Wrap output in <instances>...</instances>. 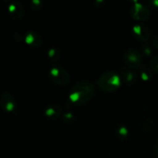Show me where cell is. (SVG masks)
<instances>
[{
	"instance_id": "1",
	"label": "cell",
	"mask_w": 158,
	"mask_h": 158,
	"mask_svg": "<svg viewBox=\"0 0 158 158\" xmlns=\"http://www.w3.org/2000/svg\"><path fill=\"white\" fill-rule=\"evenodd\" d=\"M95 94V86L92 82L81 81L76 83L69 94L70 101L75 105H83L88 103Z\"/></svg>"
},
{
	"instance_id": "2",
	"label": "cell",
	"mask_w": 158,
	"mask_h": 158,
	"mask_svg": "<svg viewBox=\"0 0 158 158\" xmlns=\"http://www.w3.org/2000/svg\"><path fill=\"white\" fill-rule=\"evenodd\" d=\"M98 87L103 91L112 93L117 91L122 84L120 76L114 71L105 72L99 77L97 82Z\"/></svg>"
},
{
	"instance_id": "3",
	"label": "cell",
	"mask_w": 158,
	"mask_h": 158,
	"mask_svg": "<svg viewBox=\"0 0 158 158\" xmlns=\"http://www.w3.org/2000/svg\"><path fill=\"white\" fill-rule=\"evenodd\" d=\"M49 78L56 85L65 86L70 82V76L67 71L61 67H52L49 70Z\"/></svg>"
},
{
	"instance_id": "4",
	"label": "cell",
	"mask_w": 158,
	"mask_h": 158,
	"mask_svg": "<svg viewBox=\"0 0 158 158\" xmlns=\"http://www.w3.org/2000/svg\"><path fill=\"white\" fill-rule=\"evenodd\" d=\"M123 60L124 63L129 69H136L141 66L142 56L141 53L136 49L130 48L125 51Z\"/></svg>"
},
{
	"instance_id": "5",
	"label": "cell",
	"mask_w": 158,
	"mask_h": 158,
	"mask_svg": "<svg viewBox=\"0 0 158 158\" xmlns=\"http://www.w3.org/2000/svg\"><path fill=\"white\" fill-rule=\"evenodd\" d=\"M131 15L135 20L145 21L151 16L149 8L140 2H135L131 8Z\"/></svg>"
},
{
	"instance_id": "6",
	"label": "cell",
	"mask_w": 158,
	"mask_h": 158,
	"mask_svg": "<svg viewBox=\"0 0 158 158\" xmlns=\"http://www.w3.org/2000/svg\"><path fill=\"white\" fill-rule=\"evenodd\" d=\"M133 33L137 40L143 42V43H147V42L149 41L152 36V32L151 29L143 24L135 25L133 27Z\"/></svg>"
},
{
	"instance_id": "7",
	"label": "cell",
	"mask_w": 158,
	"mask_h": 158,
	"mask_svg": "<svg viewBox=\"0 0 158 158\" xmlns=\"http://www.w3.org/2000/svg\"><path fill=\"white\" fill-rule=\"evenodd\" d=\"M0 106L3 110L10 113L15 110L16 102L13 96L8 93H5L0 97Z\"/></svg>"
},
{
	"instance_id": "8",
	"label": "cell",
	"mask_w": 158,
	"mask_h": 158,
	"mask_svg": "<svg viewBox=\"0 0 158 158\" xmlns=\"http://www.w3.org/2000/svg\"><path fill=\"white\" fill-rule=\"evenodd\" d=\"M8 12L11 17L15 19H20L25 15V7L19 2H12L8 7Z\"/></svg>"
},
{
	"instance_id": "9",
	"label": "cell",
	"mask_w": 158,
	"mask_h": 158,
	"mask_svg": "<svg viewBox=\"0 0 158 158\" xmlns=\"http://www.w3.org/2000/svg\"><path fill=\"white\" fill-rule=\"evenodd\" d=\"M25 43L32 47H39L43 43L42 36L35 31H29L23 37Z\"/></svg>"
},
{
	"instance_id": "10",
	"label": "cell",
	"mask_w": 158,
	"mask_h": 158,
	"mask_svg": "<svg viewBox=\"0 0 158 158\" xmlns=\"http://www.w3.org/2000/svg\"><path fill=\"white\" fill-rule=\"evenodd\" d=\"M45 115L50 120H56L63 115L62 107L57 103H52L49 105L45 110Z\"/></svg>"
},
{
	"instance_id": "11",
	"label": "cell",
	"mask_w": 158,
	"mask_h": 158,
	"mask_svg": "<svg viewBox=\"0 0 158 158\" xmlns=\"http://www.w3.org/2000/svg\"><path fill=\"white\" fill-rule=\"evenodd\" d=\"M122 82H123L126 84H133L137 80V72L132 69H127L122 71V73L120 75Z\"/></svg>"
},
{
	"instance_id": "12",
	"label": "cell",
	"mask_w": 158,
	"mask_h": 158,
	"mask_svg": "<svg viewBox=\"0 0 158 158\" xmlns=\"http://www.w3.org/2000/svg\"><path fill=\"white\" fill-rule=\"evenodd\" d=\"M139 74L142 80L147 82L150 81L153 78V73L150 68L143 66L139 68Z\"/></svg>"
},
{
	"instance_id": "13",
	"label": "cell",
	"mask_w": 158,
	"mask_h": 158,
	"mask_svg": "<svg viewBox=\"0 0 158 158\" xmlns=\"http://www.w3.org/2000/svg\"><path fill=\"white\" fill-rule=\"evenodd\" d=\"M48 57L52 63H56L61 59V52L57 48H50L48 51Z\"/></svg>"
},
{
	"instance_id": "14",
	"label": "cell",
	"mask_w": 158,
	"mask_h": 158,
	"mask_svg": "<svg viewBox=\"0 0 158 158\" xmlns=\"http://www.w3.org/2000/svg\"><path fill=\"white\" fill-rule=\"evenodd\" d=\"M116 134H117V138L121 140H124L129 136V131H128V128L126 126H124V125H120L117 128Z\"/></svg>"
},
{
	"instance_id": "15",
	"label": "cell",
	"mask_w": 158,
	"mask_h": 158,
	"mask_svg": "<svg viewBox=\"0 0 158 158\" xmlns=\"http://www.w3.org/2000/svg\"><path fill=\"white\" fill-rule=\"evenodd\" d=\"M140 49H141L142 54L145 56H150L153 52L152 48L148 43H143L140 46Z\"/></svg>"
},
{
	"instance_id": "16",
	"label": "cell",
	"mask_w": 158,
	"mask_h": 158,
	"mask_svg": "<svg viewBox=\"0 0 158 158\" xmlns=\"http://www.w3.org/2000/svg\"><path fill=\"white\" fill-rule=\"evenodd\" d=\"M61 117L65 123H72L74 121V115L70 112L64 113Z\"/></svg>"
},
{
	"instance_id": "17",
	"label": "cell",
	"mask_w": 158,
	"mask_h": 158,
	"mask_svg": "<svg viewBox=\"0 0 158 158\" xmlns=\"http://www.w3.org/2000/svg\"><path fill=\"white\" fill-rule=\"evenodd\" d=\"M30 6L33 10L39 11L43 9V2L40 0H33L30 2Z\"/></svg>"
},
{
	"instance_id": "18",
	"label": "cell",
	"mask_w": 158,
	"mask_h": 158,
	"mask_svg": "<svg viewBox=\"0 0 158 158\" xmlns=\"http://www.w3.org/2000/svg\"><path fill=\"white\" fill-rule=\"evenodd\" d=\"M150 66L154 72L158 73V56H154L150 60Z\"/></svg>"
},
{
	"instance_id": "19",
	"label": "cell",
	"mask_w": 158,
	"mask_h": 158,
	"mask_svg": "<svg viewBox=\"0 0 158 158\" xmlns=\"http://www.w3.org/2000/svg\"><path fill=\"white\" fill-rule=\"evenodd\" d=\"M152 44L154 46V48L158 49V35L157 36H155L153 38L152 40Z\"/></svg>"
},
{
	"instance_id": "20",
	"label": "cell",
	"mask_w": 158,
	"mask_h": 158,
	"mask_svg": "<svg viewBox=\"0 0 158 158\" xmlns=\"http://www.w3.org/2000/svg\"><path fill=\"white\" fill-rule=\"evenodd\" d=\"M154 156H155V158H158V139L155 145V149H154Z\"/></svg>"
}]
</instances>
